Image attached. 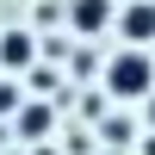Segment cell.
Masks as SVG:
<instances>
[{"label": "cell", "mask_w": 155, "mask_h": 155, "mask_svg": "<svg viewBox=\"0 0 155 155\" xmlns=\"http://www.w3.org/2000/svg\"><path fill=\"white\" fill-rule=\"evenodd\" d=\"M0 62H6V68H25V62H31V37H25V31H6V37H0Z\"/></svg>", "instance_id": "277c9868"}, {"label": "cell", "mask_w": 155, "mask_h": 155, "mask_svg": "<svg viewBox=\"0 0 155 155\" xmlns=\"http://www.w3.org/2000/svg\"><path fill=\"white\" fill-rule=\"evenodd\" d=\"M106 87L118 99H149L155 93V62H149V50H118V56L106 62Z\"/></svg>", "instance_id": "6da1fadb"}, {"label": "cell", "mask_w": 155, "mask_h": 155, "mask_svg": "<svg viewBox=\"0 0 155 155\" xmlns=\"http://www.w3.org/2000/svg\"><path fill=\"white\" fill-rule=\"evenodd\" d=\"M106 19H112V0H74V31L81 37L106 31Z\"/></svg>", "instance_id": "3957f363"}, {"label": "cell", "mask_w": 155, "mask_h": 155, "mask_svg": "<svg viewBox=\"0 0 155 155\" xmlns=\"http://www.w3.org/2000/svg\"><path fill=\"white\" fill-rule=\"evenodd\" d=\"M118 31H124L130 50H149L155 44V0H130V6L118 12Z\"/></svg>", "instance_id": "7a4b0ae2"}, {"label": "cell", "mask_w": 155, "mask_h": 155, "mask_svg": "<svg viewBox=\"0 0 155 155\" xmlns=\"http://www.w3.org/2000/svg\"><path fill=\"white\" fill-rule=\"evenodd\" d=\"M19 106V93H12V87H0V112H12Z\"/></svg>", "instance_id": "5b68a950"}]
</instances>
